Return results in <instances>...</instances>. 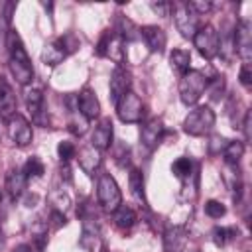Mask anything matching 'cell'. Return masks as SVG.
I'll use <instances>...</instances> for the list:
<instances>
[{
    "mask_svg": "<svg viewBox=\"0 0 252 252\" xmlns=\"http://www.w3.org/2000/svg\"><path fill=\"white\" fill-rule=\"evenodd\" d=\"M8 55H10V71H12L14 79L24 87L30 85L33 81L32 59H30L20 35L14 30L8 32Z\"/></svg>",
    "mask_w": 252,
    "mask_h": 252,
    "instance_id": "1",
    "label": "cell"
},
{
    "mask_svg": "<svg viewBox=\"0 0 252 252\" xmlns=\"http://www.w3.org/2000/svg\"><path fill=\"white\" fill-rule=\"evenodd\" d=\"M207 87H209V79L201 71L189 69L179 79V98H181V102L187 104V106L195 104L203 96V93L207 91Z\"/></svg>",
    "mask_w": 252,
    "mask_h": 252,
    "instance_id": "2",
    "label": "cell"
},
{
    "mask_svg": "<svg viewBox=\"0 0 252 252\" xmlns=\"http://www.w3.org/2000/svg\"><path fill=\"white\" fill-rule=\"evenodd\" d=\"M215 126V112L211 106H195L183 120V130L189 136H205Z\"/></svg>",
    "mask_w": 252,
    "mask_h": 252,
    "instance_id": "3",
    "label": "cell"
},
{
    "mask_svg": "<svg viewBox=\"0 0 252 252\" xmlns=\"http://www.w3.org/2000/svg\"><path fill=\"white\" fill-rule=\"evenodd\" d=\"M96 197L104 211L114 213L122 205V193L116 183V179L110 173H102L96 181Z\"/></svg>",
    "mask_w": 252,
    "mask_h": 252,
    "instance_id": "4",
    "label": "cell"
},
{
    "mask_svg": "<svg viewBox=\"0 0 252 252\" xmlns=\"http://www.w3.org/2000/svg\"><path fill=\"white\" fill-rule=\"evenodd\" d=\"M171 10H173V20H175V28L177 32L187 37V39H193V35L197 33V30L201 28L199 24V14H195L189 6V2H175L171 4Z\"/></svg>",
    "mask_w": 252,
    "mask_h": 252,
    "instance_id": "5",
    "label": "cell"
},
{
    "mask_svg": "<svg viewBox=\"0 0 252 252\" xmlns=\"http://www.w3.org/2000/svg\"><path fill=\"white\" fill-rule=\"evenodd\" d=\"M193 43L197 47V51L205 57V59H213L219 55L220 51V37H219V32L213 28V26H201L197 30V33L193 35Z\"/></svg>",
    "mask_w": 252,
    "mask_h": 252,
    "instance_id": "6",
    "label": "cell"
},
{
    "mask_svg": "<svg viewBox=\"0 0 252 252\" xmlns=\"http://www.w3.org/2000/svg\"><path fill=\"white\" fill-rule=\"evenodd\" d=\"M116 114L122 122H128V124H134V122H140L142 120V114H144V104L140 100V96L132 91H128L118 102H116Z\"/></svg>",
    "mask_w": 252,
    "mask_h": 252,
    "instance_id": "7",
    "label": "cell"
},
{
    "mask_svg": "<svg viewBox=\"0 0 252 252\" xmlns=\"http://www.w3.org/2000/svg\"><path fill=\"white\" fill-rule=\"evenodd\" d=\"M6 126H8V138L16 144V146H28L33 138V132H32V124L22 116V114H14L6 120Z\"/></svg>",
    "mask_w": 252,
    "mask_h": 252,
    "instance_id": "8",
    "label": "cell"
},
{
    "mask_svg": "<svg viewBox=\"0 0 252 252\" xmlns=\"http://www.w3.org/2000/svg\"><path fill=\"white\" fill-rule=\"evenodd\" d=\"M234 49L244 63H250V57H252V24L248 20H240L234 28Z\"/></svg>",
    "mask_w": 252,
    "mask_h": 252,
    "instance_id": "9",
    "label": "cell"
},
{
    "mask_svg": "<svg viewBox=\"0 0 252 252\" xmlns=\"http://www.w3.org/2000/svg\"><path fill=\"white\" fill-rule=\"evenodd\" d=\"M187 230L185 226L181 224H173L169 226L165 232H163V246H165V252H183L185 246H187Z\"/></svg>",
    "mask_w": 252,
    "mask_h": 252,
    "instance_id": "10",
    "label": "cell"
},
{
    "mask_svg": "<svg viewBox=\"0 0 252 252\" xmlns=\"http://www.w3.org/2000/svg\"><path fill=\"white\" fill-rule=\"evenodd\" d=\"M16 106H18V102H16L14 89L8 83V79L0 75V118L8 120L10 116H14L16 114Z\"/></svg>",
    "mask_w": 252,
    "mask_h": 252,
    "instance_id": "11",
    "label": "cell"
},
{
    "mask_svg": "<svg viewBox=\"0 0 252 252\" xmlns=\"http://www.w3.org/2000/svg\"><path fill=\"white\" fill-rule=\"evenodd\" d=\"M130 75H128V71L126 69H122L120 65L112 71V75H110V100L116 104L128 91H130Z\"/></svg>",
    "mask_w": 252,
    "mask_h": 252,
    "instance_id": "12",
    "label": "cell"
},
{
    "mask_svg": "<svg viewBox=\"0 0 252 252\" xmlns=\"http://www.w3.org/2000/svg\"><path fill=\"white\" fill-rule=\"evenodd\" d=\"M77 108L87 120H93L100 114V102H98L96 94L91 89H83L77 94Z\"/></svg>",
    "mask_w": 252,
    "mask_h": 252,
    "instance_id": "13",
    "label": "cell"
},
{
    "mask_svg": "<svg viewBox=\"0 0 252 252\" xmlns=\"http://www.w3.org/2000/svg\"><path fill=\"white\" fill-rule=\"evenodd\" d=\"M140 35L144 37V41L150 47V51L161 53L165 49L167 35H165V32L161 28H158V26H144V28H140Z\"/></svg>",
    "mask_w": 252,
    "mask_h": 252,
    "instance_id": "14",
    "label": "cell"
},
{
    "mask_svg": "<svg viewBox=\"0 0 252 252\" xmlns=\"http://www.w3.org/2000/svg\"><path fill=\"white\" fill-rule=\"evenodd\" d=\"M163 122L159 120V118H152V120H148L144 126H142V130H140V138H142V144L146 146V148H156L158 144H159V140H161V136H163Z\"/></svg>",
    "mask_w": 252,
    "mask_h": 252,
    "instance_id": "15",
    "label": "cell"
},
{
    "mask_svg": "<svg viewBox=\"0 0 252 252\" xmlns=\"http://www.w3.org/2000/svg\"><path fill=\"white\" fill-rule=\"evenodd\" d=\"M91 142H93L91 146L96 148L98 152L110 148V144H112V120H110V118H102V120L94 126V132H93Z\"/></svg>",
    "mask_w": 252,
    "mask_h": 252,
    "instance_id": "16",
    "label": "cell"
},
{
    "mask_svg": "<svg viewBox=\"0 0 252 252\" xmlns=\"http://www.w3.org/2000/svg\"><path fill=\"white\" fill-rule=\"evenodd\" d=\"M98 244H100V230H98V222H96V219L85 217V219H83V232H81V246L93 252Z\"/></svg>",
    "mask_w": 252,
    "mask_h": 252,
    "instance_id": "17",
    "label": "cell"
},
{
    "mask_svg": "<svg viewBox=\"0 0 252 252\" xmlns=\"http://www.w3.org/2000/svg\"><path fill=\"white\" fill-rule=\"evenodd\" d=\"M65 57H67V49H65L63 41H61V37H59V39H53V41H49V43H45L43 49H41V61H43L45 65H49V67L59 65Z\"/></svg>",
    "mask_w": 252,
    "mask_h": 252,
    "instance_id": "18",
    "label": "cell"
},
{
    "mask_svg": "<svg viewBox=\"0 0 252 252\" xmlns=\"http://www.w3.org/2000/svg\"><path fill=\"white\" fill-rule=\"evenodd\" d=\"M77 159H79L81 169H83L87 175H94V171L100 167V161H102L100 152H98L96 148H93V146H85V148H81Z\"/></svg>",
    "mask_w": 252,
    "mask_h": 252,
    "instance_id": "19",
    "label": "cell"
},
{
    "mask_svg": "<svg viewBox=\"0 0 252 252\" xmlns=\"http://www.w3.org/2000/svg\"><path fill=\"white\" fill-rule=\"evenodd\" d=\"M26 183H28V177L22 169H10L8 175H6V191L12 199H18L24 189H26Z\"/></svg>",
    "mask_w": 252,
    "mask_h": 252,
    "instance_id": "20",
    "label": "cell"
},
{
    "mask_svg": "<svg viewBox=\"0 0 252 252\" xmlns=\"http://www.w3.org/2000/svg\"><path fill=\"white\" fill-rule=\"evenodd\" d=\"M114 33L122 39V41H132L140 35V30L134 26L132 20H128L126 16H118L116 18V28H114Z\"/></svg>",
    "mask_w": 252,
    "mask_h": 252,
    "instance_id": "21",
    "label": "cell"
},
{
    "mask_svg": "<svg viewBox=\"0 0 252 252\" xmlns=\"http://www.w3.org/2000/svg\"><path fill=\"white\" fill-rule=\"evenodd\" d=\"M24 100H26V106L30 110V114L39 120V114L43 110V94L37 91V89H26L24 93Z\"/></svg>",
    "mask_w": 252,
    "mask_h": 252,
    "instance_id": "22",
    "label": "cell"
},
{
    "mask_svg": "<svg viewBox=\"0 0 252 252\" xmlns=\"http://www.w3.org/2000/svg\"><path fill=\"white\" fill-rule=\"evenodd\" d=\"M189 63H191L189 51H185V49H173V51L169 53V65H171V69H173L175 73L185 75V73L189 71Z\"/></svg>",
    "mask_w": 252,
    "mask_h": 252,
    "instance_id": "23",
    "label": "cell"
},
{
    "mask_svg": "<svg viewBox=\"0 0 252 252\" xmlns=\"http://www.w3.org/2000/svg\"><path fill=\"white\" fill-rule=\"evenodd\" d=\"M112 215H114V224L122 230H128L136 224V213L126 205H120Z\"/></svg>",
    "mask_w": 252,
    "mask_h": 252,
    "instance_id": "24",
    "label": "cell"
},
{
    "mask_svg": "<svg viewBox=\"0 0 252 252\" xmlns=\"http://www.w3.org/2000/svg\"><path fill=\"white\" fill-rule=\"evenodd\" d=\"M222 156H224L226 165H238V161H240L242 156H244V142H240V140L228 142L226 148L222 150Z\"/></svg>",
    "mask_w": 252,
    "mask_h": 252,
    "instance_id": "25",
    "label": "cell"
},
{
    "mask_svg": "<svg viewBox=\"0 0 252 252\" xmlns=\"http://www.w3.org/2000/svg\"><path fill=\"white\" fill-rule=\"evenodd\" d=\"M128 185H130V191L136 199L144 201V177H142V171L132 167L130 169V175H128Z\"/></svg>",
    "mask_w": 252,
    "mask_h": 252,
    "instance_id": "26",
    "label": "cell"
},
{
    "mask_svg": "<svg viewBox=\"0 0 252 252\" xmlns=\"http://www.w3.org/2000/svg\"><path fill=\"white\" fill-rule=\"evenodd\" d=\"M191 169H193V161L189 158H177L173 163H171V173L179 179H185L191 175Z\"/></svg>",
    "mask_w": 252,
    "mask_h": 252,
    "instance_id": "27",
    "label": "cell"
},
{
    "mask_svg": "<svg viewBox=\"0 0 252 252\" xmlns=\"http://www.w3.org/2000/svg\"><path fill=\"white\" fill-rule=\"evenodd\" d=\"M87 124H89V120L79 112V108L71 112V118H69V130H71L73 134H77V136L85 134V132H87Z\"/></svg>",
    "mask_w": 252,
    "mask_h": 252,
    "instance_id": "28",
    "label": "cell"
},
{
    "mask_svg": "<svg viewBox=\"0 0 252 252\" xmlns=\"http://www.w3.org/2000/svg\"><path fill=\"white\" fill-rule=\"evenodd\" d=\"M22 171L26 173V177H41V175L45 173V167H43L41 159L33 156V158H30V159L26 161V165H24Z\"/></svg>",
    "mask_w": 252,
    "mask_h": 252,
    "instance_id": "29",
    "label": "cell"
},
{
    "mask_svg": "<svg viewBox=\"0 0 252 252\" xmlns=\"http://www.w3.org/2000/svg\"><path fill=\"white\" fill-rule=\"evenodd\" d=\"M238 234V230L236 228H224V226H217L215 230H213V240L219 244V246H224L226 242H230L234 236Z\"/></svg>",
    "mask_w": 252,
    "mask_h": 252,
    "instance_id": "30",
    "label": "cell"
},
{
    "mask_svg": "<svg viewBox=\"0 0 252 252\" xmlns=\"http://www.w3.org/2000/svg\"><path fill=\"white\" fill-rule=\"evenodd\" d=\"M205 213H207L211 219H220V217H224L226 209H224V205H222V203H219V201L211 199V201H207V203H205Z\"/></svg>",
    "mask_w": 252,
    "mask_h": 252,
    "instance_id": "31",
    "label": "cell"
},
{
    "mask_svg": "<svg viewBox=\"0 0 252 252\" xmlns=\"http://www.w3.org/2000/svg\"><path fill=\"white\" fill-rule=\"evenodd\" d=\"M75 152L77 150H75V146L71 142H59V146H57V154H59L63 163H69V159L75 158Z\"/></svg>",
    "mask_w": 252,
    "mask_h": 252,
    "instance_id": "32",
    "label": "cell"
},
{
    "mask_svg": "<svg viewBox=\"0 0 252 252\" xmlns=\"http://www.w3.org/2000/svg\"><path fill=\"white\" fill-rule=\"evenodd\" d=\"M110 39H112V32H110V30H106V32L100 35L98 43H96V55H98V57H106V55H108Z\"/></svg>",
    "mask_w": 252,
    "mask_h": 252,
    "instance_id": "33",
    "label": "cell"
},
{
    "mask_svg": "<svg viewBox=\"0 0 252 252\" xmlns=\"http://www.w3.org/2000/svg\"><path fill=\"white\" fill-rule=\"evenodd\" d=\"M238 79H240V83H242L246 89H250V85H252V69H250V63H244V65L240 67Z\"/></svg>",
    "mask_w": 252,
    "mask_h": 252,
    "instance_id": "34",
    "label": "cell"
},
{
    "mask_svg": "<svg viewBox=\"0 0 252 252\" xmlns=\"http://www.w3.org/2000/svg\"><path fill=\"white\" fill-rule=\"evenodd\" d=\"M213 83H215V87L211 89V96H213V100H219L224 91V77H215Z\"/></svg>",
    "mask_w": 252,
    "mask_h": 252,
    "instance_id": "35",
    "label": "cell"
},
{
    "mask_svg": "<svg viewBox=\"0 0 252 252\" xmlns=\"http://www.w3.org/2000/svg\"><path fill=\"white\" fill-rule=\"evenodd\" d=\"M189 6H191V10L195 12V14H207L209 10H211V2H197V0H193V2H189Z\"/></svg>",
    "mask_w": 252,
    "mask_h": 252,
    "instance_id": "36",
    "label": "cell"
},
{
    "mask_svg": "<svg viewBox=\"0 0 252 252\" xmlns=\"http://www.w3.org/2000/svg\"><path fill=\"white\" fill-rule=\"evenodd\" d=\"M154 12H158L159 16H167V10H171V4L169 2H152L150 4Z\"/></svg>",
    "mask_w": 252,
    "mask_h": 252,
    "instance_id": "37",
    "label": "cell"
},
{
    "mask_svg": "<svg viewBox=\"0 0 252 252\" xmlns=\"http://www.w3.org/2000/svg\"><path fill=\"white\" fill-rule=\"evenodd\" d=\"M51 217H53V220H55V228H59V226H63V224L67 222L65 215H63V213H59V211H53V213H51Z\"/></svg>",
    "mask_w": 252,
    "mask_h": 252,
    "instance_id": "38",
    "label": "cell"
},
{
    "mask_svg": "<svg viewBox=\"0 0 252 252\" xmlns=\"http://www.w3.org/2000/svg\"><path fill=\"white\" fill-rule=\"evenodd\" d=\"M242 130H244V138H246V140H250V112H246V114H244Z\"/></svg>",
    "mask_w": 252,
    "mask_h": 252,
    "instance_id": "39",
    "label": "cell"
},
{
    "mask_svg": "<svg viewBox=\"0 0 252 252\" xmlns=\"http://www.w3.org/2000/svg\"><path fill=\"white\" fill-rule=\"evenodd\" d=\"M12 252H32V246H28V244H20V246H16Z\"/></svg>",
    "mask_w": 252,
    "mask_h": 252,
    "instance_id": "40",
    "label": "cell"
}]
</instances>
